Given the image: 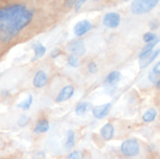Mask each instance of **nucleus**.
I'll list each match as a JSON object with an SVG mask.
<instances>
[{
  "instance_id": "nucleus-4",
  "label": "nucleus",
  "mask_w": 160,
  "mask_h": 159,
  "mask_svg": "<svg viewBox=\"0 0 160 159\" xmlns=\"http://www.w3.org/2000/svg\"><path fill=\"white\" fill-rule=\"evenodd\" d=\"M49 82V75L46 70L42 68H38L36 70L33 79H32V84L37 89L44 88Z\"/></svg>"
},
{
  "instance_id": "nucleus-7",
  "label": "nucleus",
  "mask_w": 160,
  "mask_h": 159,
  "mask_svg": "<svg viewBox=\"0 0 160 159\" xmlns=\"http://www.w3.org/2000/svg\"><path fill=\"white\" fill-rule=\"evenodd\" d=\"M74 92H75V88L73 85H71V84L66 85L58 92L54 100L56 103H61V102L67 101L73 96Z\"/></svg>"
},
{
  "instance_id": "nucleus-1",
  "label": "nucleus",
  "mask_w": 160,
  "mask_h": 159,
  "mask_svg": "<svg viewBox=\"0 0 160 159\" xmlns=\"http://www.w3.org/2000/svg\"><path fill=\"white\" fill-rule=\"evenodd\" d=\"M66 9L64 1L0 0V62L17 45L55 27Z\"/></svg>"
},
{
  "instance_id": "nucleus-2",
  "label": "nucleus",
  "mask_w": 160,
  "mask_h": 159,
  "mask_svg": "<svg viewBox=\"0 0 160 159\" xmlns=\"http://www.w3.org/2000/svg\"><path fill=\"white\" fill-rule=\"evenodd\" d=\"M158 3V0H134L130 8L134 14H144L151 11Z\"/></svg>"
},
{
  "instance_id": "nucleus-13",
  "label": "nucleus",
  "mask_w": 160,
  "mask_h": 159,
  "mask_svg": "<svg viewBox=\"0 0 160 159\" xmlns=\"http://www.w3.org/2000/svg\"><path fill=\"white\" fill-rule=\"evenodd\" d=\"M160 41V38L159 37H157L154 41H152V42H150V43H147L142 49V51H141V52H140V54H139V57H140V60H142V59H144L146 56H148L149 54H151L154 51V48L156 47V45Z\"/></svg>"
},
{
  "instance_id": "nucleus-32",
  "label": "nucleus",
  "mask_w": 160,
  "mask_h": 159,
  "mask_svg": "<svg viewBox=\"0 0 160 159\" xmlns=\"http://www.w3.org/2000/svg\"><path fill=\"white\" fill-rule=\"evenodd\" d=\"M156 85H157V87H158V88H159L160 89V78L158 80V82H156Z\"/></svg>"
},
{
  "instance_id": "nucleus-23",
  "label": "nucleus",
  "mask_w": 160,
  "mask_h": 159,
  "mask_svg": "<svg viewBox=\"0 0 160 159\" xmlns=\"http://www.w3.org/2000/svg\"><path fill=\"white\" fill-rule=\"evenodd\" d=\"M158 37L154 34V33H151V32H147L143 35V40L146 42V43H150L152 41H154Z\"/></svg>"
},
{
  "instance_id": "nucleus-14",
  "label": "nucleus",
  "mask_w": 160,
  "mask_h": 159,
  "mask_svg": "<svg viewBox=\"0 0 160 159\" xmlns=\"http://www.w3.org/2000/svg\"><path fill=\"white\" fill-rule=\"evenodd\" d=\"M100 135L105 141L112 140L114 135V127L111 123L104 125L103 127L100 129Z\"/></svg>"
},
{
  "instance_id": "nucleus-25",
  "label": "nucleus",
  "mask_w": 160,
  "mask_h": 159,
  "mask_svg": "<svg viewBox=\"0 0 160 159\" xmlns=\"http://www.w3.org/2000/svg\"><path fill=\"white\" fill-rule=\"evenodd\" d=\"M45 157H46L45 152L44 151H38V152H37L36 154L33 155L31 159H45Z\"/></svg>"
},
{
  "instance_id": "nucleus-8",
  "label": "nucleus",
  "mask_w": 160,
  "mask_h": 159,
  "mask_svg": "<svg viewBox=\"0 0 160 159\" xmlns=\"http://www.w3.org/2000/svg\"><path fill=\"white\" fill-rule=\"evenodd\" d=\"M121 22L120 14L116 12H109L106 13L103 18V24L109 28H116Z\"/></svg>"
},
{
  "instance_id": "nucleus-26",
  "label": "nucleus",
  "mask_w": 160,
  "mask_h": 159,
  "mask_svg": "<svg viewBox=\"0 0 160 159\" xmlns=\"http://www.w3.org/2000/svg\"><path fill=\"white\" fill-rule=\"evenodd\" d=\"M62 53V52H61V50L60 49H53L52 52H51V53H50V56H51V58H52V59H55V58H57L60 54Z\"/></svg>"
},
{
  "instance_id": "nucleus-5",
  "label": "nucleus",
  "mask_w": 160,
  "mask_h": 159,
  "mask_svg": "<svg viewBox=\"0 0 160 159\" xmlns=\"http://www.w3.org/2000/svg\"><path fill=\"white\" fill-rule=\"evenodd\" d=\"M122 75L119 71H112L105 79V82H104V86H105V90L107 93L109 94H112L115 89L116 86L118 84V82H120Z\"/></svg>"
},
{
  "instance_id": "nucleus-9",
  "label": "nucleus",
  "mask_w": 160,
  "mask_h": 159,
  "mask_svg": "<svg viewBox=\"0 0 160 159\" xmlns=\"http://www.w3.org/2000/svg\"><path fill=\"white\" fill-rule=\"evenodd\" d=\"M94 27V25L91 23V22H89L88 20H82L78 22L74 28H73V32L75 34V36L77 37H82L84 34H86L88 31H90L92 28Z\"/></svg>"
},
{
  "instance_id": "nucleus-31",
  "label": "nucleus",
  "mask_w": 160,
  "mask_h": 159,
  "mask_svg": "<svg viewBox=\"0 0 160 159\" xmlns=\"http://www.w3.org/2000/svg\"><path fill=\"white\" fill-rule=\"evenodd\" d=\"M0 95H1V97H8V91L7 90V89H2L1 91H0Z\"/></svg>"
},
{
  "instance_id": "nucleus-15",
  "label": "nucleus",
  "mask_w": 160,
  "mask_h": 159,
  "mask_svg": "<svg viewBox=\"0 0 160 159\" xmlns=\"http://www.w3.org/2000/svg\"><path fill=\"white\" fill-rule=\"evenodd\" d=\"M160 53V50H155L151 54H149L148 56H146L144 59L140 60V67L141 68H144L146 67H148L151 63H153V61L158 56V54Z\"/></svg>"
},
{
  "instance_id": "nucleus-6",
  "label": "nucleus",
  "mask_w": 160,
  "mask_h": 159,
  "mask_svg": "<svg viewBox=\"0 0 160 159\" xmlns=\"http://www.w3.org/2000/svg\"><path fill=\"white\" fill-rule=\"evenodd\" d=\"M67 50L70 52V54L76 56H82L85 53L86 49L84 43L82 39H72L67 45Z\"/></svg>"
},
{
  "instance_id": "nucleus-28",
  "label": "nucleus",
  "mask_w": 160,
  "mask_h": 159,
  "mask_svg": "<svg viewBox=\"0 0 160 159\" xmlns=\"http://www.w3.org/2000/svg\"><path fill=\"white\" fill-rule=\"evenodd\" d=\"M149 26L152 28V29H158V26H159V22L157 21V20H152L150 22H149Z\"/></svg>"
},
{
  "instance_id": "nucleus-19",
  "label": "nucleus",
  "mask_w": 160,
  "mask_h": 159,
  "mask_svg": "<svg viewBox=\"0 0 160 159\" xmlns=\"http://www.w3.org/2000/svg\"><path fill=\"white\" fill-rule=\"evenodd\" d=\"M89 108H90V103H88V102H80L76 106L75 112H76L77 115L81 116V115H83L88 111Z\"/></svg>"
},
{
  "instance_id": "nucleus-22",
  "label": "nucleus",
  "mask_w": 160,
  "mask_h": 159,
  "mask_svg": "<svg viewBox=\"0 0 160 159\" xmlns=\"http://www.w3.org/2000/svg\"><path fill=\"white\" fill-rule=\"evenodd\" d=\"M67 159H83V154L81 151H73L68 156Z\"/></svg>"
},
{
  "instance_id": "nucleus-18",
  "label": "nucleus",
  "mask_w": 160,
  "mask_h": 159,
  "mask_svg": "<svg viewBox=\"0 0 160 159\" xmlns=\"http://www.w3.org/2000/svg\"><path fill=\"white\" fill-rule=\"evenodd\" d=\"M157 115H158L157 110L154 109V108H151V109H149V110H147L145 112V113L142 115V119H143L144 122L150 123V122H153L156 119Z\"/></svg>"
},
{
  "instance_id": "nucleus-3",
  "label": "nucleus",
  "mask_w": 160,
  "mask_h": 159,
  "mask_svg": "<svg viewBox=\"0 0 160 159\" xmlns=\"http://www.w3.org/2000/svg\"><path fill=\"white\" fill-rule=\"evenodd\" d=\"M121 152L128 157H133L140 153V144L135 139H128L121 144Z\"/></svg>"
},
{
  "instance_id": "nucleus-21",
  "label": "nucleus",
  "mask_w": 160,
  "mask_h": 159,
  "mask_svg": "<svg viewBox=\"0 0 160 159\" xmlns=\"http://www.w3.org/2000/svg\"><path fill=\"white\" fill-rule=\"evenodd\" d=\"M29 122H30V117H28L27 115H22V116L19 118L17 124H18L19 127H23L27 126V124H28Z\"/></svg>"
},
{
  "instance_id": "nucleus-29",
  "label": "nucleus",
  "mask_w": 160,
  "mask_h": 159,
  "mask_svg": "<svg viewBox=\"0 0 160 159\" xmlns=\"http://www.w3.org/2000/svg\"><path fill=\"white\" fill-rule=\"evenodd\" d=\"M84 2H85L84 0H77V1H76V3H75V5H74V8H75V10H76V11H78V10L82 7V4H83Z\"/></svg>"
},
{
  "instance_id": "nucleus-17",
  "label": "nucleus",
  "mask_w": 160,
  "mask_h": 159,
  "mask_svg": "<svg viewBox=\"0 0 160 159\" xmlns=\"http://www.w3.org/2000/svg\"><path fill=\"white\" fill-rule=\"evenodd\" d=\"M32 103H33V96L32 95H27V97L22 102H20L17 105V107L22 109V111H28L31 108Z\"/></svg>"
},
{
  "instance_id": "nucleus-30",
  "label": "nucleus",
  "mask_w": 160,
  "mask_h": 159,
  "mask_svg": "<svg viewBox=\"0 0 160 159\" xmlns=\"http://www.w3.org/2000/svg\"><path fill=\"white\" fill-rule=\"evenodd\" d=\"M152 72H154L155 74H157V75H159L160 74V61L159 62H158L157 64H156V66L153 67V69L151 70Z\"/></svg>"
},
{
  "instance_id": "nucleus-11",
  "label": "nucleus",
  "mask_w": 160,
  "mask_h": 159,
  "mask_svg": "<svg viewBox=\"0 0 160 159\" xmlns=\"http://www.w3.org/2000/svg\"><path fill=\"white\" fill-rule=\"evenodd\" d=\"M111 108H112L111 103H106V104H103V105L96 106V107H94L92 109V113L96 118L102 119V118H104L105 116L108 115Z\"/></svg>"
},
{
  "instance_id": "nucleus-27",
  "label": "nucleus",
  "mask_w": 160,
  "mask_h": 159,
  "mask_svg": "<svg viewBox=\"0 0 160 159\" xmlns=\"http://www.w3.org/2000/svg\"><path fill=\"white\" fill-rule=\"evenodd\" d=\"M148 79H149V81H151L153 82H157L158 80V75H157L154 72L150 71L149 72V75H148Z\"/></svg>"
},
{
  "instance_id": "nucleus-10",
  "label": "nucleus",
  "mask_w": 160,
  "mask_h": 159,
  "mask_svg": "<svg viewBox=\"0 0 160 159\" xmlns=\"http://www.w3.org/2000/svg\"><path fill=\"white\" fill-rule=\"evenodd\" d=\"M50 129V122L47 118H39L33 127L34 134H42L48 132Z\"/></svg>"
},
{
  "instance_id": "nucleus-16",
  "label": "nucleus",
  "mask_w": 160,
  "mask_h": 159,
  "mask_svg": "<svg viewBox=\"0 0 160 159\" xmlns=\"http://www.w3.org/2000/svg\"><path fill=\"white\" fill-rule=\"evenodd\" d=\"M75 145V133L73 130L69 129L68 130L67 133V141L65 142V148L67 150H70L71 148H73Z\"/></svg>"
},
{
  "instance_id": "nucleus-24",
  "label": "nucleus",
  "mask_w": 160,
  "mask_h": 159,
  "mask_svg": "<svg viewBox=\"0 0 160 159\" xmlns=\"http://www.w3.org/2000/svg\"><path fill=\"white\" fill-rule=\"evenodd\" d=\"M87 68H88V71L92 74H96L98 70V66L95 62H90L87 66Z\"/></svg>"
},
{
  "instance_id": "nucleus-12",
  "label": "nucleus",
  "mask_w": 160,
  "mask_h": 159,
  "mask_svg": "<svg viewBox=\"0 0 160 159\" xmlns=\"http://www.w3.org/2000/svg\"><path fill=\"white\" fill-rule=\"evenodd\" d=\"M33 51H34V56L32 57L31 61L35 62L37 60H38L39 58H41L42 56H44V54L46 53V47L40 43V42H35L31 45Z\"/></svg>"
},
{
  "instance_id": "nucleus-20",
  "label": "nucleus",
  "mask_w": 160,
  "mask_h": 159,
  "mask_svg": "<svg viewBox=\"0 0 160 159\" xmlns=\"http://www.w3.org/2000/svg\"><path fill=\"white\" fill-rule=\"evenodd\" d=\"M67 62H68V66H70V67H78L79 65H80L79 57L76 56V55H73V54H69V55L68 56Z\"/></svg>"
}]
</instances>
